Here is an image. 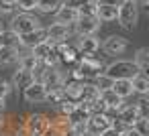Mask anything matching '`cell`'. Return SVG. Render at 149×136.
I'll return each mask as SVG.
<instances>
[{
	"label": "cell",
	"instance_id": "36",
	"mask_svg": "<svg viewBox=\"0 0 149 136\" xmlns=\"http://www.w3.org/2000/svg\"><path fill=\"white\" fill-rule=\"evenodd\" d=\"M70 77H72V81H86V77H84V73L78 69V65H74V67H72Z\"/></svg>",
	"mask_w": 149,
	"mask_h": 136
},
{
	"label": "cell",
	"instance_id": "44",
	"mask_svg": "<svg viewBox=\"0 0 149 136\" xmlns=\"http://www.w3.org/2000/svg\"><path fill=\"white\" fill-rule=\"evenodd\" d=\"M4 124H6V120H4V116H2V114H0V128H2Z\"/></svg>",
	"mask_w": 149,
	"mask_h": 136
},
{
	"label": "cell",
	"instance_id": "21",
	"mask_svg": "<svg viewBox=\"0 0 149 136\" xmlns=\"http://www.w3.org/2000/svg\"><path fill=\"white\" fill-rule=\"evenodd\" d=\"M133 63L139 67V71H141V73H145V71L149 69V49H147V47L137 49V51H135V55H133Z\"/></svg>",
	"mask_w": 149,
	"mask_h": 136
},
{
	"label": "cell",
	"instance_id": "4",
	"mask_svg": "<svg viewBox=\"0 0 149 136\" xmlns=\"http://www.w3.org/2000/svg\"><path fill=\"white\" fill-rule=\"evenodd\" d=\"M78 69L84 73V77L86 79H94L96 75H100V73H104V61H100L96 55H80V59H78Z\"/></svg>",
	"mask_w": 149,
	"mask_h": 136
},
{
	"label": "cell",
	"instance_id": "40",
	"mask_svg": "<svg viewBox=\"0 0 149 136\" xmlns=\"http://www.w3.org/2000/svg\"><path fill=\"white\" fill-rule=\"evenodd\" d=\"M59 136H82V134H78L74 128H70V130H65V132H61Z\"/></svg>",
	"mask_w": 149,
	"mask_h": 136
},
{
	"label": "cell",
	"instance_id": "18",
	"mask_svg": "<svg viewBox=\"0 0 149 136\" xmlns=\"http://www.w3.org/2000/svg\"><path fill=\"white\" fill-rule=\"evenodd\" d=\"M116 8L118 6H110V4H100L96 8V19L100 23H114L116 21Z\"/></svg>",
	"mask_w": 149,
	"mask_h": 136
},
{
	"label": "cell",
	"instance_id": "38",
	"mask_svg": "<svg viewBox=\"0 0 149 136\" xmlns=\"http://www.w3.org/2000/svg\"><path fill=\"white\" fill-rule=\"evenodd\" d=\"M118 136H141V134H139V132H135L133 128H125V130H123Z\"/></svg>",
	"mask_w": 149,
	"mask_h": 136
},
{
	"label": "cell",
	"instance_id": "3",
	"mask_svg": "<svg viewBox=\"0 0 149 136\" xmlns=\"http://www.w3.org/2000/svg\"><path fill=\"white\" fill-rule=\"evenodd\" d=\"M37 29H41V21L33 12H19L10 19V31L17 35H27Z\"/></svg>",
	"mask_w": 149,
	"mask_h": 136
},
{
	"label": "cell",
	"instance_id": "13",
	"mask_svg": "<svg viewBox=\"0 0 149 136\" xmlns=\"http://www.w3.org/2000/svg\"><path fill=\"white\" fill-rule=\"evenodd\" d=\"M39 81H41V83L45 85V89H47V87L63 85V83H65V77H63V73L59 71V67H45Z\"/></svg>",
	"mask_w": 149,
	"mask_h": 136
},
{
	"label": "cell",
	"instance_id": "30",
	"mask_svg": "<svg viewBox=\"0 0 149 136\" xmlns=\"http://www.w3.org/2000/svg\"><path fill=\"white\" fill-rule=\"evenodd\" d=\"M96 87H98V91H106V89H110L112 87V79L110 77H106L104 73H100V75H96L94 79H90Z\"/></svg>",
	"mask_w": 149,
	"mask_h": 136
},
{
	"label": "cell",
	"instance_id": "35",
	"mask_svg": "<svg viewBox=\"0 0 149 136\" xmlns=\"http://www.w3.org/2000/svg\"><path fill=\"white\" fill-rule=\"evenodd\" d=\"M13 91V85H10V81H6V79H0V98H8V93Z\"/></svg>",
	"mask_w": 149,
	"mask_h": 136
},
{
	"label": "cell",
	"instance_id": "46",
	"mask_svg": "<svg viewBox=\"0 0 149 136\" xmlns=\"http://www.w3.org/2000/svg\"><path fill=\"white\" fill-rule=\"evenodd\" d=\"M0 31H2V23H0Z\"/></svg>",
	"mask_w": 149,
	"mask_h": 136
},
{
	"label": "cell",
	"instance_id": "7",
	"mask_svg": "<svg viewBox=\"0 0 149 136\" xmlns=\"http://www.w3.org/2000/svg\"><path fill=\"white\" fill-rule=\"evenodd\" d=\"M100 21L96 19V16H80L74 25H72V29H74V33L78 35V37H84V35H96L98 31H100Z\"/></svg>",
	"mask_w": 149,
	"mask_h": 136
},
{
	"label": "cell",
	"instance_id": "37",
	"mask_svg": "<svg viewBox=\"0 0 149 136\" xmlns=\"http://www.w3.org/2000/svg\"><path fill=\"white\" fill-rule=\"evenodd\" d=\"M98 136H118V132H116V130H114L112 126H108V128H106L104 132H100Z\"/></svg>",
	"mask_w": 149,
	"mask_h": 136
},
{
	"label": "cell",
	"instance_id": "43",
	"mask_svg": "<svg viewBox=\"0 0 149 136\" xmlns=\"http://www.w3.org/2000/svg\"><path fill=\"white\" fill-rule=\"evenodd\" d=\"M131 2H135V4H147V0H131Z\"/></svg>",
	"mask_w": 149,
	"mask_h": 136
},
{
	"label": "cell",
	"instance_id": "6",
	"mask_svg": "<svg viewBox=\"0 0 149 136\" xmlns=\"http://www.w3.org/2000/svg\"><path fill=\"white\" fill-rule=\"evenodd\" d=\"M100 49H102L106 55L116 57V55H123V53L129 49V41H127L125 37H120V35H110V37H106V39L100 43Z\"/></svg>",
	"mask_w": 149,
	"mask_h": 136
},
{
	"label": "cell",
	"instance_id": "45",
	"mask_svg": "<svg viewBox=\"0 0 149 136\" xmlns=\"http://www.w3.org/2000/svg\"><path fill=\"white\" fill-rule=\"evenodd\" d=\"M82 136H94V134H90V132H84V134H82Z\"/></svg>",
	"mask_w": 149,
	"mask_h": 136
},
{
	"label": "cell",
	"instance_id": "2",
	"mask_svg": "<svg viewBox=\"0 0 149 136\" xmlns=\"http://www.w3.org/2000/svg\"><path fill=\"white\" fill-rule=\"evenodd\" d=\"M116 23L123 29H127V31L135 29L137 23H139V6L135 2H131V0H125L123 4H118V8H116Z\"/></svg>",
	"mask_w": 149,
	"mask_h": 136
},
{
	"label": "cell",
	"instance_id": "10",
	"mask_svg": "<svg viewBox=\"0 0 149 136\" xmlns=\"http://www.w3.org/2000/svg\"><path fill=\"white\" fill-rule=\"evenodd\" d=\"M110 122H112V116H108V114H94V116H90L86 120V132L98 136L100 132H104L110 126Z\"/></svg>",
	"mask_w": 149,
	"mask_h": 136
},
{
	"label": "cell",
	"instance_id": "41",
	"mask_svg": "<svg viewBox=\"0 0 149 136\" xmlns=\"http://www.w3.org/2000/svg\"><path fill=\"white\" fill-rule=\"evenodd\" d=\"M43 136H59V132H55V130H53V128L49 126V128H47V132H45Z\"/></svg>",
	"mask_w": 149,
	"mask_h": 136
},
{
	"label": "cell",
	"instance_id": "39",
	"mask_svg": "<svg viewBox=\"0 0 149 136\" xmlns=\"http://www.w3.org/2000/svg\"><path fill=\"white\" fill-rule=\"evenodd\" d=\"M15 136H31V134H29V132H27V130L23 128V124H21V126L17 128V132H15Z\"/></svg>",
	"mask_w": 149,
	"mask_h": 136
},
{
	"label": "cell",
	"instance_id": "19",
	"mask_svg": "<svg viewBox=\"0 0 149 136\" xmlns=\"http://www.w3.org/2000/svg\"><path fill=\"white\" fill-rule=\"evenodd\" d=\"M120 100H127L133 95V85H131V79H114L112 81V87H110Z\"/></svg>",
	"mask_w": 149,
	"mask_h": 136
},
{
	"label": "cell",
	"instance_id": "15",
	"mask_svg": "<svg viewBox=\"0 0 149 136\" xmlns=\"http://www.w3.org/2000/svg\"><path fill=\"white\" fill-rule=\"evenodd\" d=\"M141 114H139V108H137V104H131V106H123V110H118L116 114H114V118L125 126V128H131L133 126V122L139 118Z\"/></svg>",
	"mask_w": 149,
	"mask_h": 136
},
{
	"label": "cell",
	"instance_id": "1",
	"mask_svg": "<svg viewBox=\"0 0 149 136\" xmlns=\"http://www.w3.org/2000/svg\"><path fill=\"white\" fill-rule=\"evenodd\" d=\"M137 73H141L139 67L129 59H116V61H112L104 67V75L110 77L112 81L114 79H133Z\"/></svg>",
	"mask_w": 149,
	"mask_h": 136
},
{
	"label": "cell",
	"instance_id": "28",
	"mask_svg": "<svg viewBox=\"0 0 149 136\" xmlns=\"http://www.w3.org/2000/svg\"><path fill=\"white\" fill-rule=\"evenodd\" d=\"M135 132H139L141 136H147L149 134V118L147 116H139L135 122H133V126H131Z\"/></svg>",
	"mask_w": 149,
	"mask_h": 136
},
{
	"label": "cell",
	"instance_id": "16",
	"mask_svg": "<svg viewBox=\"0 0 149 136\" xmlns=\"http://www.w3.org/2000/svg\"><path fill=\"white\" fill-rule=\"evenodd\" d=\"M55 23H63V25H74L78 19H80V12L76 10V8H72V6H65V4H61L57 10H55Z\"/></svg>",
	"mask_w": 149,
	"mask_h": 136
},
{
	"label": "cell",
	"instance_id": "9",
	"mask_svg": "<svg viewBox=\"0 0 149 136\" xmlns=\"http://www.w3.org/2000/svg\"><path fill=\"white\" fill-rule=\"evenodd\" d=\"M45 33H47V41H51V43H59V41H68V39L72 37V27L53 21L49 27H45Z\"/></svg>",
	"mask_w": 149,
	"mask_h": 136
},
{
	"label": "cell",
	"instance_id": "32",
	"mask_svg": "<svg viewBox=\"0 0 149 136\" xmlns=\"http://www.w3.org/2000/svg\"><path fill=\"white\" fill-rule=\"evenodd\" d=\"M96 8H98V0H88L82 8H78V12L80 16H96Z\"/></svg>",
	"mask_w": 149,
	"mask_h": 136
},
{
	"label": "cell",
	"instance_id": "33",
	"mask_svg": "<svg viewBox=\"0 0 149 136\" xmlns=\"http://www.w3.org/2000/svg\"><path fill=\"white\" fill-rule=\"evenodd\" d=\"M41 65H45V67H59V57H57L55 49H53V51H49V53L41 59Z\"/></svg>",
	"mask_w": 149,
	"mask_h": 136
},
{
	"label": "cell",
	"instance_id": "5",
	"mask_svg": "<svg viewBox=\"0 0 149 136\" xmlns=\"http://www.w3.org/2000/svg\"><path fill=\"white\" fill-rule=\"evenodd\" d=\"M49 126H51L49 118H47L45 114H39V112L29 114V116L25 118V122H23V128H25L31 136H43Z\"/></svg>",
	"mask_w": 149,
	"mask_h": 136
},
{
	"label": "cell",
	"instance_id": "17",
	"mask_svg": "<svg viewBox=\"0 0 149 136\" xmlns=\"http://www.w3.org/2000/svg\"><path fill=\"white\" fill-rule=\"evenodd\" d=\"M35 79H33V73L31 71H23V69H17L15 71V75H13V81H10V85H13V89H25V87H29L31 83H33Z\"/></svg>",
	"mask_w": 149,
	"mask_h": 136
},
{
	"label": "cell",
	"instance_id": "42",
	"mask_svg": "<svg viewBox=\"0 0 149 136\" xmlns=\"http://www.w3.org/2000/svg\"><path fill=\"white\" fill-rule=\"evenodd\" d=\"M4 108H6V98H0V114H2Z\"/></svg>",
	"mask_w": 149,
	"mask_h": 136
},
{
	"label": "cell",
	"instance_id": "27",
	"mask_svg": "<svg viewBox=\"0 0 149 136\" xmlns=\"http://www.w3.org/2000/svg\"><path fill=\"white\" fill-rule=\"evenodd\" d=\"M51 122V128L55 130V132H65V130H70L72 126H70V120H68V116H61V114H57L53 120H49Z\"/></svg>",
	"mask_w": 149,
	"mask_h": 136
},
{
	"label": "cell",
	"instance_id": "34",
	"mask_svg": "<svg viewBox=\"0 0 149 136\" xmlns=\"http://www.w3.org/2000/svg\"><path fill=\"white\" fill-rule=\"evenodd\" d=\"M17 8L21 12H33L37 10V0H17Z\"/></svg>",
	"mask_w": 149,
	"mask_h": 136
},
{
	"label": "cell",
	"instance_id": "25",
	"mask_svg": "<svg viewBox=\"0 0 149 136\" xmlns=\"http://www.w3.org/2000/svg\"><path fill=\"white\" fill-rule=\"evenodd\" d=\"M98 98H100L98 87H96L90 79H86V81H84V89H82V100H80V102H94V100H98Z\"/></svg>",
	"mask_w": 149,
	"mask_h": 136
},
{
	"label": "cell",
	"instance_id": "8",
	"mask_svg": "<svg viewBox=\"0 0 149 136\" xmlns=\"http://www.w3.org/2000/svg\"><path fill=\"white\" fill-rule=\"evenodd\" d=\"M72 47L80 55H96V51L100 49V39L96 35H84V37H78L76 43H72Z\"/></svg>",
	"mask_w": 149,
	"mask_h": 136
},
{
	"label": "cell",
	"instance_id": "29",
	"mask_svg": "<svg viewBox=\"0 0 149 136\" xmlns=\"http://www.w3.org/2000/svg\"><path fill=\"white\" fill-rule=\"evenodd\" d=\"M49 51H53V43H51V41H45V43H41V45H37V47H33V49H31V53H33L39 61H41Z\"/></svg>",
	"mask_w": 149,
	"mask_h": 136
},
{
	"label": "cell",
	"instance_id": "14",
	"mask_svg": "<svg viewBox=\"0 0 149 136\" xmlns=\"http://www.w3.org/2000/svg\"><path fill=\"white\" fill-rule=\"evenodd\" d=\"M100 100H102V104L106 106V114L108 116H114L118 110H123V106H125V100H120L112 89H106V91H100Z\"/></svg>",
	"mask_w": 149,
	"mask_h": 136
},
{
	"label": "cell",
	"instance_id": "23",
	"mask_svg": "<svg viewBox=\"0 0 149 136\" xmlns=\"http://www.w3.org/2000/svg\"><path fill=\"white\" fill-rule=\"evenodd\" d=\"M19 55H21V49H15V47H0V65L17 63V61H19Z\"/></svg>",
	"mask_w": 149,
	"mask_h": 136
},
{
	"label": "cell",
	"instance_id": "11",
	"mask_svg": "<svg viewBox=\"0 0 149 136\" xmlns=\"http://www.w3.org/2000/svg\"><path fill=\"white\" fill-rule=\"evenodd\" d=\"M47 41V33H45V29L41 27V29H37V31H31V33H27V35H19V43H21V49H33V47H37V45H41V43H45Z\"/></svg>",
	"mask_w": 149,
	"mask_h": 136
},
{
	"label": "cell",
	"instance_id": "12",
	"mask_svg": "<svg viewBox=\"0 0 149 136\" xmlns=\"http://www.w3.org/2000/svg\"><path fill=\"white\" fill-rule=\"evenodd\" d=\"M45 95H47V91H45V85L41 81H33L29 87L23 89V98L29 104H43L45 102Z\"/></svg>",
	"mask_w": 149,
	"mask_h": 136
},
{
	"label": "cell",
	"instance_id": "31",
	"mask_svg": "<svg viewBox=\"0 0 149 136\" xmlns=\"http://www.w3.org/2000/svg\"><path fill=\"white\" fill-rule=\"evenodd\" d=\"M76 108H78V102H72V100H61V102L57 104V114H61V116H70Z\"/></svg>",
	"mask_w": 149,
	"mask_h": 136
},
{
	"label": "cell",
	"instance_id": "26",
	"mask_svg": "<svg viewBox=\"0 0 149 136\" xmlns=\"http://www.w3.org/2000/svg\"><path fill=\"white\" fill-rule=\"evenodd\" d=\"M59 6H61L59 0H37V10L43 14H55Z\"/></svg>",
	"mask_w": 149,
	"mask_h": 136
},
{
	"label": "cell",
	"instance_id": "24",
	"mask_svg": "<svg viewBox=\"0 0 149 136\" xmlns=\"http://www.w3.org/2000/svg\"><path fill=\"white\" fill-rule=\"evenodd\" d=\"M0 47H15V49H21V43H19V35L13 33L10 29L8 31H0Z\"/></svg>",
	"mask_w": 149,
	"mask_h": 136
},
{
	"label": "cell",
	"instance_id": "22",
	"mask_svg": "<svg viewBox=\"0 0 149 136\" xmlns=\"http://www.w3.org/2000/svg\"><path fill=\"white\" fill-rule=\"evenodd\" d=\"M17 63H19V69H23V71H31V73H33V69H35L41 61H39L31 51H29V53H21Z\"/></svg>",
	"mask_w": 149,
	"mask_h": 136
},
{
	"label": "cell",
	"instance_id": "47",
	"mask_svg": "<svg viewBox=\"0 0 149 136\" xmlns=\"http://www.w3.org/2000/svg\"><path fill=\"white\" fill-rule=\"evenodd\" d=\"M0 136H6V134H0Z\"/></svg>",
	"mask_w": 149,
	"mask_h": 136
},
{
	"label": "cell",
	"instance_id": "20",
	"mask_svg": "<svg viewBox=\"0 0 149 136\" xmlns=\"http://www.w3.org/2000/svg\"><path fill=\"white\" fill-rule=\"evenodd\" d=\"M131 85H133V93H139V95H147L149 93V77L145 73H137L131 79Z\"/></svg>",
	"mask_w": 149,
	"mask_h": 136
}]
</instances>
